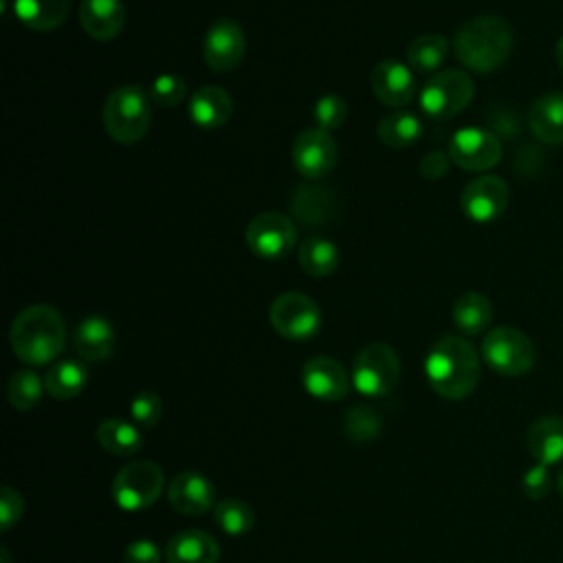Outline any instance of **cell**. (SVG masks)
<instances>
[{"mask_svg": "<svg viewBox=\"0 0 563 563\" xmlns=\"http://www.w3.org/2000/svg\"><path fill=\"white\" fill-rule=\"evenodd\" d=\"M429 387L446 400H464L479 383V354L457 334L440 336L424 358Z\"/></svg>", "mask_w": 563, "mask_h": 563, "instance_id": "obj_1", "label": "cell"}, {"mask_svg": "<svg viewBox=\"0 0 563 563\" xmlns=\"http://www.w3.org/2000/svg\"><path fill=\"white\" fill-rule=\"evenodd\" d=\"M13 354L26 365H46L55 361L66 345V323L57 308L33 303L22 308L9 330Z\"/></svg>", "mask_w": 563, "mask_h": 563, "instance_id": "obj_2", "label": "cell"}, {"mask_svg": "<svg viewBox=\"0 0 563 563\" xmlns=\"http://www.w3.org/2000/svg\"><path fill=\"white\" fill-rule=\"evenodd\" d=\"M512 29L499 15H479L468 20L453 37L457 59L473 73H493L504 66L512 53Z\"/></svg>", "mask_w": 563, "mask_h": 563, "instance_id": "obj_3", "label": "cell"}, {"mask_svg": "<svg viewBox=\"0 0 563 563\" xmlns=\"http://www.w3.org/2000/svg\"><path fill=\"white\" fill-rule=\"evenodd\" d=\"M101 121L108 136L117 143L132 145L141 141L152 123V97L141 86L125 84L114 88L101 110Z\"/></svg>", "mask_w": 563, "mask_h": 563, "instance_id": "obj_4", "label": "cell"}, {"mask_svg": "<svg viewBox=\"0 0 563 563\" xmlns=\"http://www.w3.org/2000/svg\"><path fill=\"white\" fill-rule=\"evenodd\" d=\"M484 363L501 376H523L537 363V347L532 339L512 325H497L484 334L482 341Z\"/></svg>", "mask_w": 563, "mask_h": 563, "instance_id": "obj_5", "label": "cell"}, {"mask_svg": "<svg viewBox=\"0 0 563 563\" xmlns=\"http://www.w3.org/2000/svg\"><path fill=\"white\" fill-rule=\"evenodd\" d=\"M352 385L358 394L369 398L387 396L400 376V358L391 345L383 341L367 343L358 350L352 363Z\"/></svg>", "mask_w": 563, "mask_h": 563, "instance_id": "obj_6", "label": "cell"}, {"mask_svg": "<svg viewBox=\"0 0 563 563\" xmlns=\"http://www.w3.org/2000/svg\"><path fill=\"white\" fill-rule=\"evenodd\" d=\"M163 468L152 460H132L123 464L112 479V499L121 510L139 512L150 508L163 493Z\"/></svg>", "mask_w": 563, "mask_h": 563, "instance_id": "obj_7", "label": "cell"}, {"mask_svg": "<svg viewBox=\"0 0 563 563\" xmlns=\"http://www.w3.org/2000/svg\"><path fill=\"white\" fill-rule=\"evenodd\" d=\"M475 84L468 73L446 68L429 77L420 92V108L435 121H449L460 114L473 99Z\"/></svg>", "mask_w": 563, "mask_h": 563, "instance_id": "obj_8", "label": "cell"}, {"mask_svg": "<svg viewBox=\"0 0 563 563\" xmlns=\"http://www.w3.org/2000/svg\"><path fill=\"white\" fill-rule=\"evenodd\" d=\"M273 330L288 341H308L321 330V310L308 295L288 290L275 297L268 308Z\"/></svg>", "mask_w": 563, "mask_h": 563, "instance_id": "obj_9", "label": "cell"}, {"mask_svg": "<svg viewBox=\"0 0 563 563\" xmlns=\"http://www.w3.org/2000/svg\"><path fill=\"white\" fill-rule=\"evenodd\" d=\"M244 242L262 260H282L297 244V224L279 211H262L246 224Z\"/></svg>", "mask_w": 563, "mask_h": 563, "instance_id": "obj_10", "label": "cell"}, {"mask_svg": "<svg viewBox=\"0 0 563 563\" xmlns=\"http://www.w3.org/2000/svg\"><path fill=\"white\" fill-rule=\"evenodd\" d=\"M501 141L486 128H460L449 141L451 163L466 172H486L501 161Z\"/></svg>", "mask_w": 563, "mask_h": 563, "instance_id": "obj_11", "label": "cell"}, {"mask_svg": "<svg viewBox=\"0 0 563 563\" xmlns=\"http://www.w3.org/2000/svg\"><path fill=\"white\" fill-rule=\"evenodd\" d=\"M336 158L339 150L334 136L317 125L301 130L292 141V165L308 180L328 176L334 169Z\"/></svg>", "mask_w": 563, "mask_h": 563, "instance_id": "obj_12", "label": "cell"}, {"mask_svg": "<svg viewBox=\"0 0 563 563\" xmlns=\"http://www.w3.org/2000/svg\"><path fill=\"white\" fill-rule=\"evenodd\" d=\"M510 200V189L501 176L484 174L471 180L460 196L462 213L477 224H488L497 220Z\"/></svg>", "mask_w": 563, "mask_h": 563, "instance_id": "obj_13", "label": "cell"}, {"mask_svg": "<svg viewBox=\"0 0 563 563\" xmlns=\"http://www.w3.org/2000/svg\"><path fill=\"white\" fill-rule=\"evenodd\" d=\"M246 53V35L235 20L222 18L213 22L202 40L205 64L216 73L233 70Z\"/></svg>", "mask_w": 563, "mask_h": 563, "instance_id": "obj_14", "label": "cell"}, {"mask_svg": "<svg viewBox=\"0 0 563 563\" xmlns=\"http://www.w3.org/2000/svg\"><path fill=\"white\" fill-rule=\"evenodd\" d=\"M301 385L312 398L323 402H336L347 396L352 376L336 358L312 356L301 367Z\"/></svg>", "mask_w": 563, "mask_h": 563, "instance_id": "obj_15", "label": "cell"}, {"mask_svg": "<svg viewBox=\"0 0 563 563\" xmlns=\"http://www.w3.org/2000/svg\"><path fill=\"white\" fill-rule=\"evenodd\" d=\"M369 86L374 97L389 106L402 108L416 97V79L413 70L398 59H383L369 73Z\"/></svg>", "mask_w": 563, "mask_h": 563, "instance_id": "obj_16", "label": "cell"}, {"mask_svg": "<svg viewBox=\"0 0 563 563\" xmlns=\"http://www.w3.org/2000/svg\"><path fill=\"white\" fill-rule=\"evenodd\" d=\"M167 499L180 515H205L216 506V488L202 473L180 471L167 484Z\"/></svg>", "mask_w": 563, "mask_h": 563, "instance_id": "obj_17", "label": "cell"}, {"mask_svg": "<svg viewBox=\"0 0 563 563\" xmlns=\"http://www.w3.org/2000/svg\"><path fill=\"white\" fill-rule=\"evenodd\" d=\"M73 350L86 363H101L114 352V328L101 314L84 317L73 332Z\"/></svg>", "mask_w": 563, "mask_h": 563, "instance_id": "obj_18", "label": "cell"}, {"mask_svg": "<svg viewBox=\"0 0 563 563\" xmlns=\"http://www.w3.org/2000/svg\"><path fill=\"white\" fill-rule=\"evenodd\" d=\"M528 453L545 466L563 464V416L545 413L537 418L526 433Z\"/></svg>", "mask_w": 563, "mask_h": 563, "instance_id": "obj_19", "label": "cell"}, {"mask_svg": "<svg viewBox=\"0 0 563 563\" xmlns=\"http://www.w3.org/2000/svg\"><path fill=\"white\" fill-rule=\"evenodd\" d=\"M79 24L92 40H112L123 31L125 7L121 0H81Z\"/></svg>", "mask_w": 563, "mask_h": 563, "instance_id": "obj_20", "label": "cell"}, {"mask_svg": "<svg viewBox=\"0 0 563 563\" xmlns=\"http://www.w3.org/2000/svg\"><path fill=\"white\" fill-rule=\"evenodd\" d=\"M336 196L325 185H301L290 200L292 218L303 227H323L334 216Z\"/></svg>", "mask_w": 563, "mask_h": 563, "instance_id": "obj_21", "label": "cell"}, {"mask_svg": "<svg viewBox=\"0 0 563 563\" xmlns=\"http://www.w3.org/2000/svg\"><path fill=\"white\" fill-rule=\"evenodd\" d=\"M220 545L218 541L198 528H187L176 532L165 545L167 563H218Z\"/></svg>", "mask_w": 563, "mask_h": 563, "instance_id": "obj_22", "label": "cell"}, {"mask_svg": "<svg viewBox=\"0 0 563 563\" xmlns=\"http://www.w3.org/2000/svg\"><path fill=\"white\" fill-rule=\"evenodd\" d=\"M189 119L205 130H216L224 125L233 114L231 95L220 86H202L198 88L187 103Z\"/></svg>", "mask_w": 563, "mask_h": 563, "instance_id": "obj_23", "label": "cell"}, {"mask_svg": "<svg viewBox=\"0 0 563 563\" xmlns=\"http://www.w3.org/2000/svg\"><path fill=\"white\" fill-rule=\"evenodd\" d=\"M528 125L539 141L563 145V92H545L537 97L528 112Z\"/></svg>", "mask_w": 563, "mask_h": 563, "instance_id": "obj_24", "label": "cell"}, {"mask_svg": "<svg viewBox=\"0 0 563 563\" xmlns=\"http://www.w3.org/2000/svg\"><path fill=\"white\" fill-rule=\"evenodd\" d=\"M451 317L462 334L475 336L488 332V325L493 321V303L486 295L477 290H466L453 301Z\"/></svg>", "mask_w": 563, "mask_h": 563, "instance_id": "obj_25", "label": "cell"}, {"mask_svg": "<svg viewBox=\"0 0 563 563\" xmlns=\"http://www.w3.org/2000/svg\"><path fill=\"white\" fill-rule=\"evenodd\" d=\"M70 9V0H13L15 18L33 31H55L62 26Z\"/></svg>", "mask_w": 563, "mask_h": 563, "instance_id": "obj_26", "label": "cell"}, {"mask_svg": "<svg viewBox=\"0 0 563 563\" xmlns=\"http://www.w3.org/2000/svg\"><path fill=\"white\" fill-rule=\"evenodd\" d=\"M88 369L84 361L77 358H66L55 363L46 376H44V387L46 394L53 396L55 400H70L77 398L86 385H88Z\"/></svg>", "mask_w": 563, "mask_h": 563, "instance_id": "obj_27", "label": "cell"}, {"mask_svg": "<svg viewBox=\"0 0 563 563\" xmlns=\"http://www.w3.org/2000/svg\"><path fill=\"white\" fill-rule=\"evenodd\" d=\"M97 442L110 455L130 457L141 451L143 435L134 422H128L123 418H106L97 427Z\"/></svg>", "mask_w": 563, "mask_h": 563, "instance_id": "obj_28", "label": "cell"}, {"mask_svg": "<svg viewBox=\"0 0 563 563\" xmlns=\"http://www.w3.org/2000/svg\"><path fill=\"white\" fill-rule=\"evenodd\" d=\"M297 262L310 277H328L339 266V249L321 235H308L299 242Z\"/></svg>", "mask_w": 563, "mask_h": 563, "instance_id": "obj_29", "label": "cell"}, {"mask_svg": "<svg viewBox=\"0 0 563 563\" xmlns=\"http://www.w3.org/2000/svg\"><path fill=\"white\" fill-rule=\"evenodd\" d=\"M449 40L440 33H422L405 51V64L416 73H433L446 59Z\"/></svg>", "mask_w": 563, "mask_h": 563, "instance_id": "obj_30", "label": "cell"}, {"mask_svg": "<svg viewBox=\"0 0 563 563\" xmlns=\"http://www.w3.org/2000/svg\"><path fill=\"white\" fill-rule=\"evenodd\" d=\"M378 139L391 147V150H402L409 147L422 132L420 119L413 112H405V110H396L385 114L378 125H376Z\"/></svg>", "mask_w": 563, "mask_h": 563, "instance_id": "obj_31", "label": "cell"}, {"mask_svg": "<svg viewBox=\"0 0 563 563\" xmlns=\"http://www.w3.org/2000/svg\"><path fill=\"white\" fill-rule=\"evenodd\" d=\"M213 521L216 526L229 534V537H242L246 532L253 530L255 526V512L253 508L242 501V499H233V497H227V499H220L216 506H213Z\"/></svg>", "mask_w": 563, "mask_h": 563, "instance_id": "obj_32", "label": "cell"}, {"mask_svg": "<svg viewBox=\"0 0 563 563\" xmlns=\"http://www.w3.org/2000/svg\"><path fill=\"white\" fill-rule=\"evenodd\" d=\"M46 391L44 380L33 369H18L7 383V400L18 411H29L37 407L42 394Z\"/></svg>", "mask_w": 563, "mask_h": 563, "instance_id": "obj_33", "label": "cell"}, {"mask_svg": "<svg viewBox=\"0 0 563 563\" xmlns=\"http://www.w3.org/2000/svg\"><path fill=\"white\" fill-rule=\"evenodd\" d=\"M343 431L352 442H372L380 435V416L369 405H354L343 416Z\"/></svg>", "mask_w": 563, "mask_h": 563, "instance_id": "obj_34", "label": "cell"}, {"mask_svg": "<svg viewBox=\"0 0 563 563\" xmlns=\"http://www.w3.org/2000/svg\"><path fill=\"white\" fill-rule=\"evenodd\" d=\"M312 119H314L317 128H321L325 132H334L347 119V103L343 101V97L328 92L314 101Z\"/></svg>", "mask_w": 563, "mask_h": 563, "instance_id": "obj_35", "label": "cell"}, {"mask_svg": "<svg viewBox=\"0 0 563 563\" xmlns=\"http://www.w3.org/2000/svg\"><path fill=\"white\" fill-rule=\"evenodd\" d=\"M150 97L161 108H174L187 97V81L176 73H163L152 81Z\"/></svg>", "mask_w": 563, "mask_h": 563, "instance_id": "obj_36", "label": "cell"}, {"mask_svg": "<svg viewBox=\"0 0 563 563\" xmlns=\"http://www.w3.org/2000/svg\"><path fill=\"white\" fill-rule=\"evenodd\" d=\"M163 416V400L158 394L145 389L139 391L130 402V418L141 429H152Z\"/></svg>", "mask_w": 563, "mask_h": 563, "instance_id": "obj_37", "label": "cell"}, {"mask_svg": "<svg viewBox=\"0 0 563 563\" xmlns=\"http://www.w3.org/2000/svg\"><path fill=\"white\" fill-rule=\"evenodd\" d=\"M552 486H554V477H552V473H550V466H545V464L534 462V464H532L530 468H526L523 475H521V493H523L528 499H532V501L545 499V497L550 495Z\"/></svg>", "mask_w": 563, "mask_h": 563, "instance_id": "obj_38", "label": "cell"}, {"mask_svg": "<svg viewBox=\"0 0 563 563\" xmlns=\"http://www.w3.org/2000/svg\"><path fill=\"white\" fill-rule=\"evenodd\" d=\"M22 512H24L22 495L11 486H2L0 488V526H2L0 530L2 532L11 530L13 523L20 521Z\"/></svg>", "mask_w": 563, "mask_h": 563, "instance_id": "obj_39", "label": "cell"}, {"mask_svg": "<svg viewBox=\"0 0 563 563\" xmlns=\"http://www.w3.org/2000/svg\"><path fill=\"white\" fill-rule=\"evenodd\" d=\"M123 563H161V548L152 539H134L121 554Z\"/></svg>", "mask_w": 563, "mask_h": 563, "instance_id": "obj_40", "label": "cell"}, {"mask_svg": "<svg viewBox=\"0 0 563 563\" xmlns=\"http://www.w3.org/2000/svg\"><path fill=\"white\" fill-rule=\"evenodd\" d=\"M449 152H440V150H433V152H427L422 158H420V174L429 180H438L442 178L446 172H449Z\"/></svg>", "mask_w": 563, "mask_h": 563, "instance_id": "obj_41", "label": "cell"}, {"mask_svg": "<svg viewBox=\"0 0 563 563\" xmlns=\"http://www.w3.org/2000/svg\"><path fill=\"white\" fill-rule=\"evenodd\" d=\"M554 57H556V64H559L561 70H563V35L559 37V42H556V46H554Z\"/></svg>", "mask_w": 563, "mask_h": 563, "instance_id": "obj_42", "label": "cell"}, {"mask_svg": "<svg viewBox=\"0 0 563 563\" xmlns=\"http://www.w3.org/2000/svg\"><path fill=\"white\" fill-rule=\"evenodd\" d=\"M554 486H556V493H559L561 499H563V466L559 468V473H556V477H554Z\"/></svg>", "mask_w": 563, "mask_h": 563, "instance_id": "obj_43", "label": "cell"}, {"mask_svg": "<svg viewBox=\"0 0 563 563\" xmlns=\"http://www.w3.org/2000/svg\"><path fill=\"white\" fill-rule=\"evenodd\" d=\"M0 554H2V563H11V561H9V552H7L4 548L0 550Z\"/></svg>", "mask_w": 563, "mask_h": 563, "instance_id": "obj_44", "label": "cell"}]
</instances>
